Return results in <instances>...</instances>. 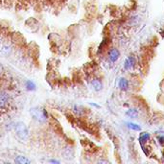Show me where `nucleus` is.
Here are the masks:
<instances>
[{
	"label": "nucleus",
	"mask_w": 164,
	"mask_h": 164,
	"mask_svg": "<svg viewBox=\"0 0 164 164\" xmlns=\"http://www.w3.org/2000/svg\"><path fill=\"white\" fill-rule=\"evenodd\" d=\"M151 138V136L149 134H147V133H142L140 134V137H139V141H140V143H145V142L147 140H149Z\"/></svg>",
	"instance_id": "nucleus-13"
},
{
	"label": "nucleus",
	"mask_w": 164,
	"mask_h": 164,
	"mask_svg": "<svg viewBox=\"0 0 164 164\" xmlns=\"http://www.w3.org/2000/svg\"><path fill=\"white\" fill-rule=\"evenodd\" d=\"M0 44H1V39H0Z\"/></svg>",
	"instance_id": "nucleus-20"
},
{
	"label": "nucleus",
	"mask_w": 164,
	"mask_h": 164,
	"mask_svg": "<svg viewBox=\"0 0 164 164\" xmlns=\"http://www.w3.org/2000/svg\"><path fill=\"white\" fill-rule=\"evenodd\" d=\"M134 65H135V59L133 56H130L124 62V68L126 70H129L131 68L134 67Z\"/></svg>",
	"instance_id": "nucleus-6"
},
{
	"label": "nucleus",
	"mask_w": 164,
	"mask_h": 164,
	"mask_svg": "<svg viewBox=\"0 0 164 164\" xmlns=\"http://www.w3.org/2000/svg\"><path fill=\"white\" fill-rule=\"evenodd\" d=\"M62 156L65 159H72L74 156V151L70 147H66L62 151Z\"/></svg>",
	"instance_id": "nucleus-8"
},
{
	"label": "nucleus",
	"mask_w": 164,
	"mask_h": 164,
	"mask_svg": "<svg viewBox=\"0 0 164 164\" xmlns=\"http://www.w3.org/2000/svg\"><path fill=\"white\" fill-rule=\"evenodd\" d=\"M11 50H12V47H11L10 45L8 44H5L2 46V48H1V53L4 55H8L9 53L11 52Z\"/></svg>",
	"instance_id": "nucleus-15"
},
{
	"label": "nucleus",
	"mask_w": 164,
	"mask_h": 164,
	"mask_svg": "<svg viewBox=\"0 0 164 164\" xmlns=\"http://www.w3.org/2000/svg\"><path fill=\"white\" fill-rule=\"evenodd\" d=\"M14 133L21 141H26L30 136L28 126L23 122H17L14 126Z\"/></svg>",
	"instance_id": "nucleus-2"
},
{
	"label": "nucleus",
	"mask_w": 164,
	"mask_h": 164,
	"mask_svg": "<svg viewBox=\"0 0 164 164\" xmlns=\"http://www.w3.org/2000/svg\"><path fill=\"white\" fill-rule=\"evenodd\" d=\"M120 57V52L116 48H112L108 53V59L110 62H115L119 59Z\"/></svg>",
	"instance_id": "nucleus-4"
},
{
	"label": "nucleus",
	"mask_w": 164,
	"mask_h": 164,
	"mask_svg": "<svg viewBox=\"0 0 164 164\" xmlns=\"http://www.w3.org/2000/svg\"><path fill=\"white\" fill-rule=\"evenodd\" d=\"M14 162L17 163V164H30L31 160L28 159L26 156H17V157L14 158Z\"/></svg>",
	"instance_id": "nucleus-10"
},
{
	"label": "nucleus",
	"mask_w": 164,
	"mask_h": 164,
	"mask_svg": "<svg viewBox=\"0 0 164 164\" xmlns=\"http://www.w3.org/2000/svg\"><path fill=\"white\" fill-rule=\"evenodd\" d=\"M72 112L77 116H83L84 114V112H86V109H84V107H82V106H80V105H74L73 109H72Z\"/></svg>",
	"instance_id": "nucleus-7"
},
{
	"label": "nucleus",
	"mask_w": 164,
	"mask_h": 164,
	"mask_svg": "<svg viewBox=\"0 0 164 164\" xmlns=\"http://www.w3.org/2000/svg\"><path fill=\"white\" fill-rule=\"evenodd\" d=\"M157 139H158V141H159V143L164 144V135L163 136H158Z\"/></svg>",
	"instance_id": "nucleus-16"
},
{
	"label": "nucleus",
	"mask_w": 164,
	"mask_h": 164,
	"mask_svg": "<svg viewBox=\"0 0 164 164\" xmlns=\"http://www.w3.org/2000/svg\"><path fill=\"white\" fill-rule=\"evenodd\" d=\"M3 72H4V68H3V66L1 65V63H0V76L2 75Z\"/></svg>",
	"instance_id": "nucleus-17"
},
{
	"label": "nucleus",
	"mask_w": 164,
	"mask_h": 164,
	"mask_svg": "<svg viewBox=\"0 0 164 164\" xmlns=\"http://www.w3.org/2000/svg\"><path fill=\"white\" fill-rule=\"evenodd\" d=\"M90 84H91L92 88L94 89L95 91H101L102 89H103V87H104L102 81L100 80V79H98V78L92 79L91 82H90Z\"/></svg>",
	"instance_id": "nucleus-5"
},
{
	"label": "nucleus",
	"mask_w": 164,
	"mask_h": 164,
	"mask_svg": "<svg viewBox=\"0 0 164 164\" xmlns=\"http://www.w3.org/2000/svg\"><path fill=\"white\" fill-rule=\"evenodd\" d=\"M30 114L36 122L43 124L46 123L48 120V113H47L46 109L40 107H34L30 109Z\"/></svg>",
	"instance_id": "nucleus-1"
},
{
	"label": "nucleus",
	"mask_w": 164,
	"mask_h": 164,
	"mask_svg": "<svg viewBox=\"0 0 164 164\" xmlns=\"http://www.w3.org/2000/svg\"><path fill=\"white\" fill-rule=\"evenodd\" d=\"M10 101H11L10 94L7 91L3 90V89H0V109L6 108L10 104Z\"/></svg>",
	"instance_id": "nucleus-3"
},
{
	"label": "nucleus",
	"mask_w": 164,
	"mask_h": 164,
	"mask_svg": "<svg viewBox=\"0 0 164 164\" xmlns=\"http://www.w3.org/2000/svg\"><path fill=\"white\" fill-rule=\"evenodd\" d=\"M119 88L123 91H127L129 88V82L125 78H121L119 80Z\"/></svg>",
	"instance_id": "nucleus-9"
},
{
	"label": "nucleus",
	"mask_w": 164,
	"mask_h": 164,
	"mask_svg": "<svg viewBox=\"0 0 164 164\" xmlns=\"http://www.w3.org/2000/svg\"><path fill=\"white\" fill-rule=\"evenodd\" d=\"M127 127L133 131H141V127L138 124H135V123H127Z\"/></svg>",
	"instance_id": "nucleus-14"
},
{
	"label": "nucleus",
	"mask_w": 164,
	"mask_h": 164,
	"mask_svg": "<svg viewBox=\"0 0 164 164\" xmlns=\"http://www.w3.org/2000/svg\"><path fill=\"white\" fill-rule=\"evenodd\" d=\"M90 105H91V106H93V107H96V108H100V106H98V105H96V104H94V103H90Z\"/></svg>",
	"instance_id": "nucleus-19"
},
{
	"label": "nucleus",
	"mask_w": 164,
	"mask_h": 164,
	"mask_svg": "<svg viewBox=\"0 0 164 164\" xmlns=\"http://www.w3.org/2000/svg\"><path fill=\"white\" fill-rule=\"evenodd\" d=\"M25 88L27 89L28 91H35L36 89V87L33 81L29 80V81H26V83H25Z\"/></svg>",
	"instance_id": "nucleus-11"
},
{
	"label": "nucleus",
	"mask_w": 164,
	"mask_h": 164,
	"mask_svg": "<svg viewBox=\"0 0 164 164\" xmlns=\"http://www.w3.org/2000/svg\"><path fill=\"white\" fill-rule=\"evenodd\" d=\"M127 116H129L131 118H137L138 117V112L135 109H130L129 110L126 112Z\"/></svg>",
	"instance_id": "nucleus-12"
},
{
	"label": "nucleus",
	"mask_w": 164,
	"mask_h": 164,
	"mask_svg": "<svg viewBox=\"0 0 164 164\" xmlns=\"http://www.w3.org/2000/svg\"><path fill=\"white\" fill-rule=\"evenodd\" d=\"M49 162H50V163H57V164H59V163H60L59 160H55V159H51Z\"/></svg>",
	"instance_id": "nucleus-18"
}]
</instances>
